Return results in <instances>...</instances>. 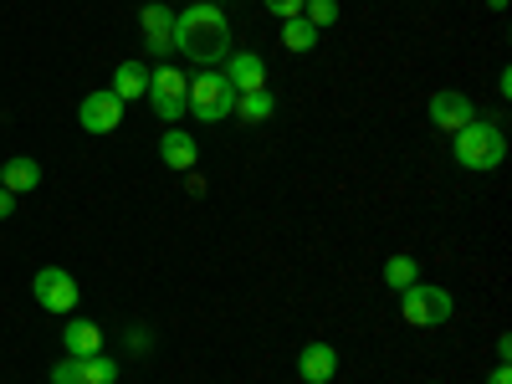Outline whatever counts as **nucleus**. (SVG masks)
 <instances>
[{"mask_svg": "<svg viewBox=\"0 0 512 384\" xmlns=\"http://www.w3.org/2000/svg\"><path fill=\"white\" fill-rule=\"evenodd\" d=\"M175 52L195 67H216L231 57V21L216 0H195V6L175 11Z\"/></svg>", "mask_w": 512, "mask_h": 384, "instance_id": "1", "label": "nucleus"}, {"mask_svg": "<svg viewBox=\"0 0 512 384\" xmlns=\"http://www.w3.org/2000/svg\"><path fill=\"white\" fill-rule=\"evenodd\" d=\"M451 154L461 169H472V175H487V169H497L507 159V134L497 118H472L461 128V134H451Z\"/></svg>", "mask_w": 512, "mask_h": 384, "instance_id": "2", "label": "nucleus"}, {"mask_svg": "<svg viewBox=\"0 0 512 384\" xmlns=\"http://www.w3.org/2000/svg\"><path fill=\"white\" fill-rule=\"evenodd\" d=\"M185 113H195L200 123H221L236 113V88L226 72H195L190 93H185Z\"/></svg>", "mask_w": 512, "mask_h": 384, "instance_id": "3", "label": "nucleus"}, {"mask_svg": "<svg viewBox=\"0 0 512 384\" xmlns=\"http://www.w3.org/2000/svg\"><path fill=\"white\" fill-rule=\"evenodd\" d=\"M400 313H405L410 328H441L456 313V297L446 287H436V282H415V287L400 292Z\"/></svg>", "mask_w": 512, "mask_h": 384, "instance_id": "4", "label": "nucleus"}, {"mask_svg": "<svg viewBox=\"0 0 512 384\" xmlns=\"http://www.w3.org/2000/svg\"><path fill=\"white\" fill-rule=\"evenodd\" d=\"M31 297H36V308L72 318V313H77V297H82V287H77V277H72L67 267H41V272L31 277Z\"/></svg>", "mask_w": 512, "mask_h": 384, "instance_id": "5", "label": "nucleus"}, {"mask_svg": "<svg viewBox=\"0 0 512 384\" xmlns=\"http://www.w3.org/2000/svg\"><path fill=\"white\" fill-rule=\"evenodd\" d=\"M185 93H190V77H185L180 67L159 62V67L149 72V103H154V113H159L169 128L185 118Z\"/></svg>", "mask_w": 512, "mask_h": 384, "instance_id": "6", "label": "nucleus"}, {"mask_svg": "<svg viewBox=\"0 0 512 384\" xmlns=\"http://www.w3.org/2000/svg\"><path fill=\"white\" fill-rule=\"evenodd\" d=\"M123 98L113 93V88H98V93H88L82 98V108H77V123H82V134H113V128L123 123Z\"/></svg>", "mask_w": 512, "mask_h": 384, "instance_id": "7", "label": "nucleus"}, {"mask_svg": "<svg viewBox=\"0 0 512 384\" xmlns=\"http://www.w3.org/2000/svg\"><path fill=\"white\" fill-rule=\"evenodd\" d=\"M425 113H431L436 134H461V128L477 118V103L466 93H456V88H441V93H431V108H425Z\"/></svg>", "mask_w": 512, "mask_h": 384, "instance_id": "8", "label": "nucleus"}, {"mask_svg": "<svg viewBox=\"0 0 512 384\" xmlns=\"http://www.w3.org/2000/svg\"><path fill=\"white\" fill-rule=\"evenodd\" d=\"M139 26H144V47H149V57H169V52H175V11H169V6L149 0V6L139 11Z\"/></svg>", "mask_w": 512, "mask_h": 384, "instance_id": "9", "label": "nucleus"}, {"mask_svg": "<svg viewBox=\"0 0 512 384\" xmlns=\"http://www.w3.org/2000/svg\"><path fill=\"white\" fill-rule=\"evenodd\" d=\"M226 77H231L236 93H262V88H267V62H262V52H236V57H226Z\"/></svg>", "mask_w": 512, "mask_h": 384, "instance_id": "10", "label": "nucleus"}, {"mask_svg": "<svg viewBox=\"0 0 512 384\" xmlns=\"http://www.w3.org/2000/svg\"><path fill=\"white\" fill-rule=\"evenodd\" d=\"M62 349H67L72 359L103 354V328H98V323H88V318H67V328H62Z\"/></svg>", "mask_w": 512, "mask_h": 384, "instance_id": "11", "label": "nucleus"}, {"mask_svg": "<svg viewBox=\"0 0 512 384\" xmlns=\"http://www.w3.org/2000/svg\"><path fill=\"white\" fill-rule=\"evenodd\" d=\"M297 374H303L308 384H328L338 374V354L333 344H308L303 354H297Z\"/></svg>", "mask_w": 512, "mask_h": 384, "instance_id": "12", "label": "nucleus"}, {"mask_svg": "<svg viewBox=\"0 0 512 384\" xmlns=\"http://www.w3.org/2000/svg\"><path fill=\"white\" fill-rule=\"evenodd\" d=\"M36 185H41V164H36V159L16 154V159L0 164V190H11V195H31Z\"/></svg>", "mask_w": 512, "mask_h": 384, "instance_id": "13", "label": "nucleus"}, {"mask_svg": "<svg viewBox=\"0 0 512 384\" xmlns=\"http://www.w3.org/2000/svg\"><path fill=\"white\" fill-rule=\"evenodd\" d=\"M149 62H118V72H113V93L123 98V103H139V98H149Z\"/></svg>", "mask_w": 512, "mask_h": 384, "instance_id": "14", "label": "nucleus"}, {"mask_svg": "<svg viewBox=\"0 0 512 384\" xmlns=\"http://www.w3.org/2000/svg\"><path fill=\"white\" fill-rule=\"evenodd\" d=\"M195 139L185 134V128H169V134L159 139V159L169 164V169H195Z\"/></svg>", "mask_w": 512, "mask_h": 384, "instance_id": "15", "label": "nucleus"}, {"mask_svg": "<svg viewBox=\"0 0 512 384\" xmlns=\"http://www.w3.org/2000/svg\"><path fill=\"white\" fill-rule=\"evenodd\" d=\"M272 113H277L272 88H262V93H236V118H241V123H267Z\"/></svg>", "mask_w": 512, "mask_h": 384, "instance_id": "16", "label": "nucleus"}, {"mask_svg": "<svg viewBox=\"0 0 512 384\" xmlns=\"http://www.w3.org/2000/svg\"><path fill=\"white\" fill-rule=\"evenodd\" d=\"M415 282H420V262H415V256H390V262H384V287L405 292Z\"/></svg>", "mask_w": 512, "mask_h": 384, "instance_id": "17", "label": "nucleus"}, {"mask_svg": "<svg viewBox=\"0 0 512 384\" xmlns=\"http://www.w3.org/2000/svg\"><path fill=\"white\" fill-rule=\"evenodd\" d=\"M282 47L287 52H313L318 47V31L303 16H292V21H282Z\"/></svg>", "mask_w": 512, "mask_h": 384, "instance_id": "18", "label": "nucleus"}, {"mask_svg": "<svg viewBox=\"0 0 512 384\" xmlns=\"http://www.w3.org/2000/svg\"><path fill=\"white\" fill-rule=\"evenodd\" d=\"M77 364H82V384H118V359H108V354H88Z\"/></svg>", "mask_w": 512, "mask_h": 384, "instance_id": "19", "label": "nucleus"}, {"mask_svg": "<svg viewBox=\"0 0 512 384\" xmlns=\"http://www.w3.org/2000/svg\"><path fill=\"white\" fill-rule=\"evenodd\" d=\"M303 21H308L313 31H328V26L338 21V0H303Z\"/></svg>", "mask_w": 512, "mask_h": 384, "instance_id": "20", "label": "nucleus"}, {"mask_svg": "<svg viewBox=\"0 0 512 384\" xmlns=\"http://www.w3.org/2000/svg\"><path fill=\"white\" fill-rule=\"evenodd\" d=\"M47 379H52V384H82V364L67 354L62 364H52V374H47Z\"/></svg>", "mask_w": 512, "mask_h": 384, "instance_id": "21", "label": "nucleus"}, {"mask_svg": "<svg viewBox=\"0 0 512 384\" xmlns=\"http://www.w3.org/2000/svg\"><path fill=\"white\" fill-rule=\"evenodd\" d=\"M262 6L277 16V21H292V16H303V0H262Z\"/></svg>", "mask_w": 512, "mask_h": 384, "instance_id": "22", "label": "nucleus"}, {"mask_svg": "<svg viewBox=\"0 0 512 384\" xmlns=\"http://www.w3.org/2000/svg\"><path fill=\"white\" fill-rule=\"evenodd\" d=\"M11 216H16V195L0 190V221H11Z\"/></svg>", "mask_w": 512, "mask_h": 384, "instance_id": "23", "label": "nucleus"}, {"mask_svg": "<svg viewBox=\"0 0 512 384\" xmlns=\"http://www.w3.org/2000/svg\"><path fill=\"white\" fill-rule=\"evenodd\" d=\"M487 384H512V369H507V364H497V369L487 374Z\"/></svg>", "mask_w": 512, "mask_h": 384, "instance_id": "24", "label": "nucleus"}, {"mask_svg": "<svg viewBox=\"0 0 512 384\" xmlns=\"http://www.w3.org/2000/svg\"><path fill=\"white\" fill-rule=\"evenodd\" d=\"M507 359H512V338L502 333V338H497V364H507Z\"/></svg>", "mask_w": 512, "mask_h": 384, "instance_id": "25", "label": "nucleus"}, {"mask_svg": "<svg viewBox=\"0 0 512 384\" xmlns=\"http://www.w3.org/2000/svg\"><path fill=\"white\" fill-rule=\"evenodd\" d=\"M487 6H492V11H507V0H487Z\"/></svg>", "mask_w": 512, "mask_h": 384, "instance_id": "26", "label": "nucleus"}]
</instances>
